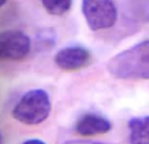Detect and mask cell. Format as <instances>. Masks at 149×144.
I'll list each match as a JSON object with an SVG mask.
<instances>
[{"label":"cell","instance_id":"6da1fadb","mask_svg":"<svg viewBox=\"0 0 149 144\" xmlns=\"http://www.w3.org/2000/svg\"><path fill=\"white\" fill-rule=\"evenodd\" d=\"M107 68L118 79L148 80L149 39L115 55L109 60Z\"/></svg>","mask_w":149,"mask_h":144},{"label":"cell","instance_id":"7a4b0ae2","mask_svg":"<svg viewBox=\"0 0 149 144\" xmlns=\"http://www.w3.org/2000/svg\"><path fill=\"white\" fill-rule=\"evenodd\" d=\"M51 111V101L44 90L26 92L12 110L13 117L26 125H37L44 122Z\"/></svg>","mask_w":149,"mask_h":144},{"label":"cell","instance_id":"3957f363","mask_svg":"<svg viewBox=\"0 0 149 144\" xmlns=\"http://www.w3.org/2000/svg\"><path fill=\"white\" fill-rule=\"evenodd\" d=\"M82 12L89 28L94 31L113 27L118 17L113 0H82Z\"/></svg>","mask_w":149,"mask_h":144},{"label":"cell","instance_id":"277c9868","mask_svg":"<svg viewBox=\"0 0 149 144\" xmlns=\"http://www.w3.org/2000/svg\"><path fill=\"white\" fill-rule=\"evenodd\" d=\"M31 50L30 37L21 30H9L0 35V56L3 59L19 61Z\"/></svg>","mask_w":149,"mask_h":144},{"label":"cell","instance_id":"5b68a950","mask_svg":"<svg viewBox=\"0 0 149 144\" xmlns=\"http://www.w3.org/2000/svg\"><path fill=\"white\" fill-rule=\"evenodd\" d=\"M90 51L82 46H68L58 50L55 56L57 66L65 71L80 70L90 63Z\"/></svg>","mask_w":149,"mask_h":144},{"label":"cell","instance_id":"8992f818","mask_svg":"<svg viewBox=\"0 0 149 144\" xmlns=\"http://www.w3.org/2000/svg\"><path fill=\"white\" fill-rule=\"evenodd\" d=\"M112 129L111 123L102 116L88 113L83 115L75 124V131L82 136H93L107 133Z\"/></svg>","mask_w":149,"mask_h":144},{"label":"cell","instance_id":"52a82bcc","mask_svg":"<svg viewBox=\"0 0 149 144\" xmlns=\"http://www.w3.org/2000/svg\"><path fill=\"white\" fill-rule=\"evenodd\" d=\"M128 130L132 143H149V116L132 118L128 122Z\"/></svg>","mask_w":149,"mask_h":144},{"label":"cell","instance_id":"ba28073f","mask_svg":"<svg viewBox=\"0 0 149 144\" xmlns=\"http://www.w3.org/2000/svg\"><path fill=\"white\" fill-rule=\"evenodd\" d=\"M44 8L48 13L54 16H60L67 12L71 6L72 0H40Z\"/></svg>","mask_w":149,"mask_h":144},{"label":"cell","instance_id":"9c48e42d","mask_svg":"<svg viewBox=\"0 0 149 144\" xmlns=\"http://www.w3.org/2000/svg\"><path fill=\"white\" fill-rule=\"evenodd\" d=\"M24 143L25 144H43L45 143L42 140L38 139V138H31L29 140H26Z\"/></svg>","mask_w":149,"mask_h":144},{"label":"cell","instance_id":"30bf717a","mask_svg":"<svg viewBox=\"0 0 149 144\" xmlns=\"http://www.w3.org/2000/svg\"><path fill=\"white\" fill-rule=\"evenodd\" d=\"M6 2H7V0H1V6H3Z\"/></svg>","mask_w":149,"mask_h":144}]
</instances>
